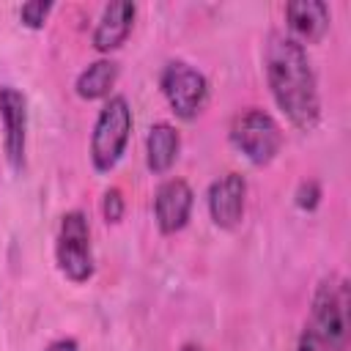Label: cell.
<instances>
[{
  "instance_id": "cell-1",
  "label": "cell",
  "mask_w": 351,
  "mask_h": 351,
  "mask_svg": "<svg viewBox=\"0 0 351 351\" xmlns=\"http://www.w3.org/2000/svg\"><path fill=\"white\" fill-rule=\"evenodd\" d=\"M266 80L277 107L285 112L291 126L313 132L321 121V99L315 71L299 41L274 33L266 49Z\"/></svg>"
},
{
  "instance_id": "cell-2",
  "label": "cell",
  "mask_w": 351,
  "mask_h": 351,
  "mask_svg": "<svg viewBox=\"0 0 351 351\" xmlns=\"http://www.w3.org/2000/svg\"><path fill=\"white\" fill-rule=\"evenodd\" d=\"M296 351H348V282L329 274L318 282Z\"/></svg>"
},
{
  "instance_id": "cell-3",
  "label": "cell",
  "mask_w": 351,
  "mask_h": 351,
  "mask_svg": "<svg viewBox=\"0 0 351 351\" xmlns=\"http://www.w3.org/2000/svg\"><path fill=\"white\" fill-rule=\"evenodd\" d=\"M132 132V110L123 96H110L107 104L99 110V118L93 123L90 134V162L99 173H110L129 143Z\"/></svg>"
},
{
  "instance_id": "cell-4",
  "label": "cell",
  "mask_w": 351,
  "mask_h": 351,
  "mask_svg": "<svg viewBox=\"0 0 351 351\" xmlns=\"http://www.w3.org/2000/svg\"><path fill=\"white\" fill-rule=\"evenodd\" d=\"M55 261L58 269L71 282H85L93 277V250H90V228L82 211H69L60 219L55 239Z\"/></svg>"
},
{
  "instance_id": "cell-5",
  "label": "cell",
  "mask_w": 351,
  "mask_h": 351,
  "mask_svg": "<svg viewBox=\"0 0 351 351\" xmlns=\"http://www.w3.org/2000/svg\"><path fill=\"white\" fill-rule=\"evenodd\" d=\"M230 143L252 162V165H269L282 145V132L277 121L263 110H247L236 115L230 126Z\"/></svg>"
},
{
  "instance_id": "cell-6",
  "label": "cell",
  "mask_w": 351,
  "mask_h": 351,
  "mask_svg": "<svg viewBox=\"0 0 351 351\" xmlns=\"http://www.w3.org/2000/svg\"><path fill=\"white\" fill-rule=\"evenodd\" d=\"M159 85H162V93H165L170 110L181 121L197 118L203 112L206 101H208V80L184 60L167 63L165 71H162Z\"/></svg>"
},
{
  "instance_id": "cell-7",
  "label": "cell",
  "mask_w": 351,
  "mask_h": 351,
  "mask_svg": "<svg viewBox=\"0 0 351 351\" xmlns=\"http://www.w3.org/2000/svg\"><path fill=\"white\" fill-rule=\"evenodd\" d=\"M0 121H3V151L11 170L25 167V143H27V101L14 85L0 88Z\"/></svg>"
},
{
  "instance_id": "cell-8",
  "label": "cell",
  "mask_w": 351,
  "mask_h": 351,
  "mask_svg": "<svg viewBox=\"0 0 351 351\" xmlns=\"http://www.w3.org/2000/svg\"><path fill=\"white\" fill-rule=\"evenodd\" d=\"M192 203H195V195H192L189 184L184 178H167L156 189V197H154V217H156L159 230L165 236L178 233L189 222Z\"/></svg>"
},
{
  "instance_id": "cell-9",
  "label": "cell",
  "mask_w": 351,
  "mask_h": 351,
  "mask_svg": "<svg viewBox=\"0 0 351 351\" xmlns=\"http://www.w3.org/2000/svg\"><path fill=\"white\" fill-rule=\"evenodd\" d=\"M244 197H247V181L239 173H228L217 178L208 186V214L217 228L230 230L244 217Z\"/></svg>"
},
{
  "instance_id": "cell-10",
  "label": "cell",
  "mask_w": 351,
  "mask_h": 351,
  "mask_svg": "<svg viewBox=\"0 0 351 351\" xmlns=\"http://www.w3.org/2000/svg\"><path fill=\"white\" fill-rule=\"evenodd\" d=\"M291 38L299 44H318L329 30V5L321 0H293L285 5Z\"/></svg>"
},
{
  "instance_id": "cell-11",
  "label": "cell",
  "mask_w": 351,
  "mask_h": 351,
  "mask_svg": "<svg viewBox=\"0 0 351 351\" xmlns=\"http://www.w3.org/2000/svg\"><path fill=\"white\" fill-rule=\"evenodd\" d=\"M134 14H137V5L129 3V0H115V3L104 5L101 16L96 22V30H93V47L99 52L118 49L132 33Z\"/></svg>"
},
{
  "instance_id": "cell-12",
  "label": "cell",
  "mask_w": 351,
  "mask_h": 351,
  "mask_svg": "<svg viewBox=\"0 0 351 351\" xmlns=\"http://www.w3.org/2000/svg\"><path fill=\"white\" fill-rule=\"evenodd\" d=\"M178 148H181L178 132L170 123H165V121L154 123L148 129V137H145V162H148V170L156 173V176L167 173L173 167L176 156H178Z\"/></svg>"
},
{
  "instance_id": "cell-13",
  "label": "cell",
  "mask_w": 351,
  "mask_h": 351,
  "mask_svg": "<svg viewBox=\"0 0 351 351\" xmlns=\"http://www.w3.org/2000/svg\"><path fill=\"white\" fill-rule=\"evenodd\" d=\"M115 80H118V63L110 60V58H101V60L90 63V66L77 77L74 90H77L80 99L96 101V99H104V96L112 90Z\"/></svg>"
},
{
  "instance_id": "cell-14",
  "label": "cell",
  "mask_w": 351,
  "mask_h": 351,
  "mask_svg": "<svg viewBox=\"0 0 351 351\" xmlns=\"http://www.w3.org/2000/svg\"><path fill=\"white\" fill-rule=\"evenodd\" d=\"M49 11H52V3H47V0H30V3H25L19 8V19H22L25 27L38 30V27H44Z\"/></svg>"
},
{
  "instance_id": "cell-15",
  "label": "cell",
  "mask_w": 351,
  "mask_h": 351,
  "mask_svg": "<svg viewBox=\"0 0 351 351\" xmlns=\"http://www.w3.org/2000/svg\"><path fill=\"white\" fill-rule=\"evenodd\" d=\"M123 208H126V203H123L121 189H107L104 197H101V214H104V219L107 222H121Z\"/></svg>"
},
{
  "instance_id": "cell-16",
  "label": "cell",
  "mask_w": 351,
  "mask_h": 351,
  "mask_svg": "<svg viewBox=\"0 0 351 351\" xmlns=\"http://www.w3.org/2000/svg\"><path fill=\"white\" fill-rule=\"evenodd\" d=\"M318 200H321V189H318L315 181H304V184L296 189V206H299V208L313 211V208L318 206Z\"/></svg>"
},
{
  "instance_id": "cell-17",
  "label": "cell",
  "mask_w": 351,
  "mask_h": 351,
  "mask_svg": "<svg viewBox=\"0 0 351 351\" xmlns=\"http://www.w3.org/2000/svg\"><path fill=\"white\" fill-rule=\"evenodd\" d=\"M47 351H80V348H77V340H71V337H60V340L49 343Z\"/></svg>"
},
{
  "instance_id": "cell-18",
  "label": "cell",
  "mask_w": 351,
  "mask_h": 351,
  "mask_svg": "<svg viewBox=\"0 0 351 351\" xmlns=\"http://www.w3.org/2000/svg\"><path fill=\"white\" fill-rule=\"evenodd\" d=\"M184 351H200V348H195V346H186V348H184Z\"/></svg>"
}]
</instances>
